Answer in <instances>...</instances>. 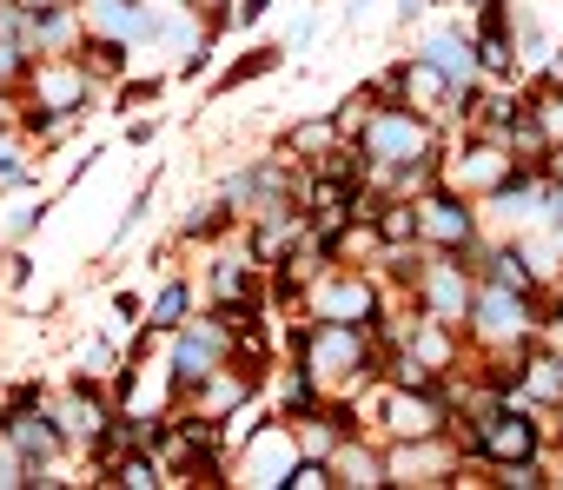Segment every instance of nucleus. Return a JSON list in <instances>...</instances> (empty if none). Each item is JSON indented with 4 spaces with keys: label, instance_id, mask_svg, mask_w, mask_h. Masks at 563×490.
<instances>
[{
    "label": "nucleus",
    "instance_id": "b1692460",
    "mask_svg": "<svg viewBox=\"0 0 563 490\" xmlns=\"http://www.w3.org/2000/svg\"><path fill=\"white\" fill-rule=\"evenodd\" d=\"M556 179H563V153H556Z\"/></svg>",
    "mask_w": 563,
    "mask_h": 490
},
{
    "label": "nucleus",
    "instance_id": "6ab92c4d",
    "mask_svg": "<svg viewBox=\"0 0 563 490\" xmlns=\"http://www.w3.org/2000/svg\"><path fill=\"white\" fill-rule=\"evenodd\" d=\"M332 140H339V120H319V126H299V133H292L299 153H325Z\"/></svg>",
    "mask_w": 563,
    "mask_h": 490
},
{
    "label": "nucleus",
    "instance_id": "9b49d317",
    "mask_svg": "<svg viewBox=\"0 0 563 490\" xmlns=\"http://www.w3.org/2000/svg\"><path fill=\"white\" fill-rule=\"evenodd\" d=\"M477 332H484V338H510V332H523V299H517L510 286H490V292L477 299Z\"/></svg>",
    "mask_w": 563,
    "mask_h": 490
},
{
    "label": "nucleus",
    "instance_id": "9d476101",
    "mask_svg": "<svg viewBox=\"0 0 563 490\" xmlns=\"http://www.w3.org/2000/svg\"><path fill=\"white\" fill-rule=\"evenodd\" d=\"M424 292H431V325H457L464 305H471V292H464V266H431Z\"/></svg>",
    "mask_w": 563,
    "mask_h": 490
},
{
    "label": "nucleus",
    "instance_id": "6e6552de",
    "mask_svg": "<svg viewBox=\"0 0 563 490\" xmlns=\"http://www.w3.org/2000/svg\"><path fill=\"white\" fill-rule=\"evenodd\" d=\"M8 437L21 444L27 464H47V457L60 450V424H54V411H14V417H8Z\"/></svg>",
    "mask_w": 563,
    "mask_h": 490
},
{
    "label": "nucleus",
    "instance_id": "ddd939ff",
    "mask_svg": "<svg viewBox=\"0 0 563 490\" xmlns=\"http://www.w3.org/2000/svg\"><path fill=\"white\" fill-rule=\"evenodd\" d=\"M80 67H87V80H93V74H120V67H126V47H120V34H100V41H87Z\"/></svg>",
    "mask_w": 563,
    "mask_h": 490
},
{
    "label": "nucleus",
    "instance_id": "5701e85b",
    "mask_svg": "<svg viewBox=\"0 0 563 490\" xmlns=\"http://www.w3.org/2000/svg\"><path fill=\"white\" fill-rule=\"evenodd\" d=\"M556 245H563V199H556Z\"/></svg>",
    "mask_w": 563,
    "mask_h": 490
},
{
    "label": "nucleus",
    "instance_id": "f3484780",
    "mask_svg": "<svg viewBox=\"0 0 563 490\" xmlns=\"http://www.w3.org/2000/svg\"><path fill=\"white\" fill-rule=\"evenodd\" d=\"M339 470H345L339 483H385V464H378V457H365V450H345V457H339Z\"/></svg>",
    "mask_w": 563,
    "mask_h": 490
},
{
    "label": "nucleus",
    "instance_id": "4468645a",
    "mask_svg": "<svg viewBox=\"0 0 563 490\" xmlns=\"http://www.w3.org/2000/svg\"><path fill=\"white\" fill-rule=\"evenodd\" d=\"M153 332H179L186 325V286H166L159 299H153V319H146Z\"/></svg>",
    "mask_w": 563,
    "mask_h": 490
},
{
    "label": "nucleus",
    "instance_id": "f03ea898",
    "mask_svg": "<svg viewBox=\"0 0 563 490\" xmlns=\"http://www.w3.org/2000/svg\"><path fill=\"white\" fill-rule=\"evenodd\" d=\"M358 153L378 159V166H418V159H431V126L411 120V113H378V120L365 126Z\"/></svg>",
    "mask_w": 563,
    "mask_h": 490
},
{
    "label": "nucleus",
    "instance_id": "a211bd4d",
    "mask_svg": "<svg viewBox=\"0 0 563 490\" xmlns=\"http://www.w3.org/2000/svg\"><path fill=\"white\" fill-rule=\"evenodd\" d=\"M113 483H133V490H153V483H159V464H153V457H120V470H113Z\"/></svg>",
    "mask_w": 563,
    "mask_h": 490
},
{
    "label": "nucleus",
    "instance_id": "0eeeda50",
    "mask_svg": "<svg viewBox=\"0 0 563 490\" xmlns=\"http://www.w3.org/2000/svg\"><path fill=\"white\" fill-rule=\"evenodd\" d=\"M418 238H438V245H471V212L444 192H431L418 205Z\"/></svg>",
    "mask_w": 563,
    "mask_h": 490
},
{
    "label": "nucleus",
    "instance_id": "412c9836",
    "mask_svg": "<svg viewBox=\"0 0 563 490\" xmlns=\"http://www.w3.org/2000/svg\"><path fill=\"white\" fill-rule=\"evenodd\" d=\"M265 8H272V0H239L232 14H239V21H252V14H265Z\"/></svg>",
    "mask_w": 563,
    "mask_h": 490
},
{
    "label": "nucleus",
    "instance_id": "2eb2a0df",
    "mask_svg": "<svg viewBox=\"0 0 563 490\" xmlns=\"http://www.w3.org/2000/svg\"><path fill=\"white\" fill-rule=\"evenodd\" d=\"M378 238H385V245H405V238H418V205H385V219H378Z\"/></svg>",
    "mask_w": 563,
    "mask_h": 490
},
{
    "label": "nucleus",
    "instance_id": "4be33fe9",
    "mask_svg": "<svg viewBox=\"0 0 563 490\" xmlns=\"http://www.w3.org/2000/svg\"><path fill=\"white\" fill-rule=\"evenodd\" d=\"M8 107H14V100H8V87H0V126H8V120H14V113H8Z\"/></svg>",
    "mask_w": 563,
    "mask_h": 490
},
{
    "label": "nucleus",
    "instance_id": "20e7f679",
    "mask_svg": "<svg viewBox=\"0 0 563 490\" xmlns=\"http://www.w3.org/2000/svg\"><path fill=\"white\" fill-rule=\"evenodd\" d=\"M34 100L47 113H80L87 107V67L80 60H60V54H41L34 67Z\"/></svg>",
    "mask_w": 563,
    "mask_h": 490
},
{
    "label": "nucleus",
    "instance_id": "f257e3e1",
    "mask_svg": "<svg viewBox=\"0 0 563 490\" xmlns=\"http://www.w3.org/2000/svg\"><path fill=\"white\" fill-rule=\"evenodd\" d=\"M365 325H332V319H319L312 332H299V365H306V378L312 385H352V378H365Z\"/></svg>",
    "mask_w": 563,
    "mask_h": 490
},
{
    "label": "nucleus",
    "instance_id": "423d86ee",
    "mask_svg": "<svg viewBox=\"0 0 563 490\" xmlns=\"http://www.w3.org/2000/svg\"><path fill=\"white\" fill-rule=\"evenodd\" d=\"M312 312H319V319H332V325H372V312H378V299H372V286H365V279H352V272H339V279H325V286H319V299H312Z\"/></svg>",
    "mask_w": 563,
    "mask_h": 490
},
{
    "label": "nucleus",
    "instance_id": "1a4fd4ad",
    "mask_svg": "<svg viewBox=\"0 0 563 490\" xmlns=\"http://www.w3.org/2000/svg\"><path fill=\"white\" fill-rule=\"evenodd\" d=\"M385 424H391L398 437H431L444 417H438V404H431L424 391H405V385H398V391H391V404H385Z\"/></svg>",
    "mask_w": 563,
    "mask_h": 490
},
{
    "label": "nucleus",
    "instance_id": "dca6fc26",
    "mask_svg": "<svg viewBox=\"0 0 563 490\" xmlns=\"http://www.w3.org/2000/svg\"><path fill=\"white\" fill-rule=\"evenodd\" d=\"M537 398H563V358H530V378H523Z\"/></svg>",
    "mask_w": 563,
    "mask_h": 490
},
{
    "label": "nucleus",
    "instance_id": "aec40b11",
    "mask_svg": "<svg viewBox=\"0 0 563 490\" xmlns=\"http://www.w3.org/2000/svg\"><path fill=\"white\" fill-rule=\"evenodd\" d=\"M332 437H339V431H319V417H306V431H299V457H332Z\"/></svg>",
    "mask_w": 563,
    "mask_h": 490
},
{
    "label": "nucleus",
    "instance_id": "39448f33",
    "mask_svg": "<svg viewBox=\"0 0 563 490\" xmlns=\"http://www.w3.org/2000/svg\"><path fill=\"white\" fill-rule=\"evenodd\" d=\"M477 450L497 457V464H517V457H537V424L523 411H490L477 424Z\"/></svg>",
    "mask_w": 563,
    "mask_h": 490
},
{
    "label": "nucleus",
    "instance_id": "7ed1b4c3",
    "mask_svg": "<svg viewBox=\"0 0 563 490\" xmlns=\"http://www.w3.org/2000/svg\"><path fill=\"white\" fill-rule=\"evenodd\" d=\"M232 365V325L225 319H199L179 332V385H199L206 371Z\"/></svg>",
    "mask_w": 563,
    "mask_h": 490
},
{
    "label": "nucleus",
    "instance_id": "f8f14e48",
    "mask_svg": "<svg viewBox=\"0 0 563 490\" xmlns=\"http://www.w3.org/2000/svg\"><path fill=\"white\" fill-rule=\"evenodd\" d=\"M424 60H431V67H438V74H444L451 87H464V93H471V74H477V60H471V47H464V41H451V34H438Z\"/></svg>",
    "mask_w": 563,
    "mask_h": 490
}]
</instances>
